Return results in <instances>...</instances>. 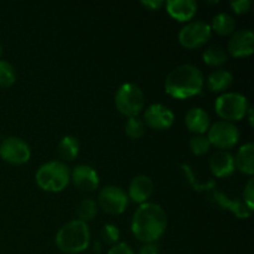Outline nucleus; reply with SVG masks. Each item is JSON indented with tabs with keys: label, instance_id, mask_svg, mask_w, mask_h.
I'll list each match as a JSON object with an SVG mask.
<instances>
[{
	"label": "nucleus",
	"instance_id": "nucleus-1",
	"mask_svg": "<svg viewBox=\"0 0 254 254\" xmlns=\"http://www.w3.org/2000/svg\"><path fill=\"white\" fill-rule=\"evenodd\" d=\"M166 213L160 205L154 202L141 203L131 220V232L144 243H155L166 230Z\"/></svg>",
	"mask_w": 254,
	"mask_h": 254
},
{
	"label": "nucleus",
	"instance_id": "nucleus-2",
	"mask_svg": "<svg viewBox=\"0 0 254 254\" xmlns=\"http://www.w3.org/2000/svg\"><path fill=\"white\" fill-rule=\"evenodd\" d=\"M203 74L193 64H180L169 72L165 78V91L175 99L197 96L203 88Z\"/></svg>",
	"mask_w": 254,
	"mask_h": 254
},
{
	"label": "nucleus",
	"instance_id": "nucleus-3",
	"mask_svg": "<svg viewBox=\"0 0 254 254\" xmlns=\"http://www.w3.org/2000/svg\"><path fill=\"white\" fill-rule=\"evenodd\" d=\"M91 241L88 225L79 220H73L62 226L57 232L55 242L62 253L78 254L86 251Z\"/></svg>",
	"mask_w": 254,
	"mask_h": 254
},
{
	"label": "nucleus",
	"instance_id": "nucleus-4",
	"mask_svg": "<svg viewBox=\"0 0 254 254\" xmlns=\"http://www.w3.org/2000/svg\"><path fill=\"white\" fill-rule=\"evenodd\" d=\"M36 184L47 192H60L64 190L71 180V173L62 161H49L42 164L36 171Z\"/></svg>",
	"mask_w": 254,
	"mask_h": 254
},
{
	"label": "nucleus",
	"instance_id": "nucleus-5",
	"mask_svg": "<svg viewBox=\"0 0 254 254\" xmlns=\"http://www.w3.org/2000/svg\"><path fill=\"white\" fill-rule=\"evenodd\" d=\"M114 103L119 113L123 116H127L128 118L138 117V114L144 109L145 96L140 87L128 82L118 88L114 97Z\"/></svg>",
	"mask_w": 254,
	"mask_h": 254
},
{
	"label": "nucleus",
	"instance_id": "nucleus-6",
	"mask_svg": "<svg viewBox=\"0 0 254 254\" xmlns=\"http://www.w3.org/2000/svg\"><path fill=\"white\" fill-rule=\"evenodd\" d=\"M248 108H250V104H248L247 98L243 94L235 93V92L221 94L215 102L217 116L223 121L231 122V123L245 118Z\"/></svg>",
	"mask_w": 254,
	"mask_h": 254
},
{
	"label": "nucleus",
	"instance_id": "nucleus-7",
	"mask_svg": "<svg viewBox=\"0 0 254 254\" xmlns=\"http://www.w3.org/2000/svg\"><path fill=\"white\" fill-rule=\"evenodd\" d=\"M207 131V139L211 145H215L216 148L225 151L227 149H232L238 143L241 136L237 127L226 121L215 122L211 124Z\"/></svg>",
	"mask_w": 254,
	"mask_h": 254
},
{
	"label": "nucleus",
	"instance_id": "nucleus-8",
	"mask_svg": "<svg viewBox=\"0 0 254 254\" xmlns=\"http://www.w3.org/2000/svg\"><path fill=\"white\" fill-rule=\"evenodd\" d=\"M210 25L205 21H191L179 32V42L186 50H196L207 44L211 37Z\"/></svg>",
	"mask_w": 254,
	"mask_h": 254
},
{
	"label": "nucleus",
	"instance_id": "nucleus-9",
	"mask_svg": "<svg viewBox=\"0 0 254 254\" xmlns=\"http://www.w3.org/2000/svg\"><path fill=\"white\" fill-rule=\"evenodd\" d=\"M129 198L126 191L116 185H108L98 195V205L109 215H121L128 207Z\"/></svg>",
	"mask_w": 254,
	"mask_h": 254
},
{
	"label": "nucleus",
	"instance_id": "nucleus-10",
	"mask_svg": "<svg viewBox=\"0 0 254 254\" xmlns=\"http://www.w3.org/2000/svg\"><path fill=\"white\" fill-rule=\"evenodd\" d=\"M0 158L12 165H21L31 158L29 144L17 136H9L0 144Z\"/></svg>",
	"mask_w": 254,
	"mask_h": 254
},
{
	"label": "nucleus",
	"instance_id": "nucleus-11",
	"mask_svg": "<svg viewBox=\"0 0 254 254\" xmlns=\"http://www.w3.org/2000/svg\"><path fill=\"white\" fill-rule=\"evenodd\" d=\"M175 116L173 111L166 106L155 103L149 106L144 113V123L156 130H165L174 124Z\"/></svg>",
	"mask_w": 254,
	"mask_h": 254
},
{
	"label": "nucleus",
	"instance_id": "nucleus-12",
	"mask_svg": "<svg viewBox=\"0 0 254 254\" xmlns=\"http://www.w3.org/2000/svg\"><path fill=\"white\" fill-rule=\"evenodd\" d=\"M254 49V35L251 30H238L231 36L227 45V54L241 59L252 55Z\"/></svg>",
	"mask_w": 254,
	"mask_h": 254
},
{
	"label": "nucleus",
	"instance_id": "nucleus-13",
	"mask_svg": "<svg viewBox=\"0 0 254 254\" xmlns=\"http://www.w3.org/2000/svg\"><path fill=\"white\" fill-rule=\"evenodd\" d=\"M71 180L77 189L84 192L94 191L99 186V176L92 166L81 164L71 173Z\"/></svg>",
	"mask_w": 254,
	"mask_h": 254
},
{
	"label": "nucleus",
	"instance_id": "nucleus-14",
	"mask_svg": "<svg viewBox=\"0 0 254 254\" xmlns=\"http://www.w3.org/2000/svg\"><path fill=\"white\" fill-rule=\"evenodd\" d=\"M154 192V183L149 176L139 175L131 180L128 190V198L133 202L145 203Z\"/></svg>",
	"mask_w": 254,
	"mask_h": 254
},
{
	"label": "nucleus",
	"instance_id": "nucleus-15",
	"mask_svg": "<svg viewBox=\"0 0 254 254\" xmlns=\"http://www.w3.org/2000/svg\"><path fill=\"white\" fill-rule=\"evenodd\" d=\"M168 14L180 22H186L195 16L197 2L193 0H169L165 2Z\"/></svg>",
	"mask_w": 254,
	"mask_h": 254
},
{
	"label": "nucleus",
	"instance_id": "nucleus-16",
	"mask_svg": "<svg viewBox=\"0 0 254 254\" xmlns=\"http://www.w3.org/2000/svg\"><path fill=\"white\" fill-rule=\"evenodd\" d=\"M210 169L216 178H228L236 170L235 158L228 151H216L210 159Z\"/></svg>",
	"mask_w": 254,
	"mask_h": 254
},
{
	"label": "nucleus",
	"instance_id": "nucleus-17",
	"mask_svg": "<svg viewBox=\"0 0 254 254\" xmlns=\"http://www.w3.org/2000/svg\"><path fill=\"white\" fill-rule=\"evenodd\" d=\"M185 126L191 133H195L197 135H202L203 133L208 130L211 126V119L207 112L200 107L191 108L186 113Z\"/></svg>",
	"mask_w": 254,
	"mask_h": 254
},
{
	"label": "nucleus",
	"instance_id": "nucleus-18",
	"mask_svg": "<svg viewBox=\"0 0 254 254\" xmlns=\"http://www.w3.org/2000/svg\"><path fill=\"white\" fill-rule=\"evenodd\" d=\"M236 169L241 171L245 175L252 176L254 173V144L251 143L245 144L238 149L235 158Z\"/></svg>",
	"mask_w": 254,
	"mask_h": 254
},
{
	"label": "nucleus",
	"instance_id": "nucleus-19",
	"mask_svg": "<svg viewBox=\"0 0 254 254\" xmlns=\"http://www.w3.org/2000/svg\"><path fill=\"white\" fill-rule=\"evenodd\" d=\"M232 82L233 76L230 71H226V69H216V71H213L207 77L206 84H207V88L211 92L220 93V92H225L226 89L230 88Z\"/></svg>",
	"mask_w": 254,
	"mask_h": 254
},
{
	"label": "nucleus",
	"instance_id": "nucleus-20",
	"mask_svg": "<svg viewBox=\"0 0 254 254\" xmlns=\"http://www.w3.org/2000/svg\"><path fill=\"white\" fill-rule=\"evenodd\" d=\"M213 200L222 208H227L231 212L235 213L238 218H248L251 216V211L246 207L245 203H242L241 201L230 200L223 193L215 192L213 193Z\"/></svg>",
	"mask_w": 254,
	"mask_h": 254
},
{
	"label": "nucleus",
	"instance_id": "nucleus-21",
	"mask_svg": "<svg viewBox=\"0 0 254 254\" xmlns=\"http://www.w3.org/2000/svg\"><path fill=\"white\" fill-rule=\"evenodd\" d=\"M59 156L64 161H72L79 153V143L74 136L66 135L61 139L57 146Z\"/></svg>",
	"mask_w": 254,
	"mask_h": 254
},
{
	"label": "nucleus",
	"instance_id": "nucleus-22",
	"mask_svg": "<svg viewBox=\"0 0 254 254\" xmlns=\"http://www.w3.org/2000/svg\"><path fill=\"white\" fill-rule=\"evenodd\" d=\"M210 27L216 34L221 35V36H227V35H232L235 32L236 21L231 15L221 12L213 17Z\"/></svg>",
	"mask_w": 254,
	"mask_h": 254
},
{
	"label": "nucleus",
	"instance_id": "nucleus-23",
	"mask_svg": "<svg viewBox=\"0 0 254 254\" xmlns=\"http://www.w3.org/2000/svg\"><path fill=\"white\" fill-rule=\"evenodd\" d=\"M203 62L208 66L217 67L226 64L228 60V54L223 47L221 46H211L205 50L202 54Z\"/></svg>",
	"mask_w": 254,
	"mask_h": 254
},
{
	"label": "nucleus",
	"instance_id": "nucleus-24",
	"mask_svg": "<svg viewBox=\"0 0 254 254\" xmlns=\"http://www.w3.org/2000/svg\"><path fill=\"white\" fill-rule=\"evenodd\" d=\"M98 212V206H97L96 201L92 198H84L78 203L76 208V215L79 221L87 223L89 221L93 220Z\"/></svg>",
	"mask_w": 254,
	"mask_h": 254
},
{
	"label": "nucleus",
	"instance_id": "nucleus-25",
	"mask_svg": "<svg viewBox=\"0 0 254 254\" xmlns=\"http://www.w3.org/2000/svg\"><path fill=\"white\" fill-rule=\"evenodd\" d=\"M146 126L143 119H139L138 117H131L128 118L124 126V131L130 139H139L145 134Z\"/></svg>",
	"mask_w": 254,
	"mask_h": 254
},
{
	"label": "nucleus",
	"instance_id": "nucleus-26",
	"mask_svg": "<svg viewBox=\"0 0 254 254\" xmlns=\"http://www.w3.org/2000/svg\"><path fill=\"white\" fill-rule=\"evenodd\" d=\"M16 82V71L10 62L0 60V87L7 88Z\"/></svg>",
	"mask_w": 254,
	"mask_h": 254
},
{
	"label": "nucleus",
	"instance_id": "nucleus-27",
	"mask_svg": "<svg viewBox=\"0 0 254 254\" xmlns=\"http://www.w3.org/2000/svg\"><path fill=\"white\" fill-rule=\"evenodd\" d=\"M211 148V144L208 141L207 136L203 135H196L193 138H191L190 140V150L193 155L201 156L205 155L206 153H208Z\"/></svg>",
	"mask_w": 254,
	"mask_h": 254
},
{
	"label": "nucleus",
	"instance_id": "nucleus-28",
	"mask_svg": "<svg viewBox=\"0 0 254 254\" xmlns=\"http://www.w3.org/2000/svg\"><path fill=\"white\" fill-rule=\"evenodd\" d=\"M101 237L103 242L107 245H117L121 238V232H119L118 227L114 225H106L101 231Z\"/></svg>",
	"mask_w": 254,
	"mask_h": 254
},
{
	"label": "nucleus",
	"instance_id": "nucleus-29",
	"mask_svg": "<svg viewBox=\"0 0 254 254\" xmlns=\"http://www.w3.org/2000/svg\"><path fill=\"white\" fill-rule=\"evenodd\" d=\"M243 197H245V205L248 210L252 212L254 208V179L251 178L247 181L243 190Z\"/></svg>",
	"mask_w": 254,
	"mask_h": 254
},
{
	"label": "nucleus",
	"instance_id": "nucleus-30",
	"mask_svg": "<svg viewBox=\"0 0 254 254\" xmlns=\"http://www.w3.org/2000/svg\"><path fill=\"white\" fill-rule=\"evenodd\" d=\"M251 6H252L251 0H236V1L231 2V9L238 15L246 14V12L250 11Z\"/></svg>",
	"mask_w": 254,
	"mask_h": 254
},
{
	"label": "nucleus",
	"instance_id": "nucleus-31",
	"mask_svg": "<svg viewBox=\"0 0 254 254\" xmlns=\"http://www.w3.org/2000/svg\"><path fill=\"white\" fill-rule=\"evenodd\" d=\"M108 254H134V251L127 243H117L109 250Z\"/></svg>",
	"mask_w": 254,
	"mask_h": 254
},
{
	"label": "nucleus",
	"instance_id": "nucleus-32",
	"mask_svg": "<svg viewBox=\"0 0 254 254\" xmlns=\"http://www.w3.org/2000/svg\"><path fill=\"white\" fill-rule=\"evenodd\" d=\"M140 4L150 11H154V10H159L161 6H164L165 2L161 1V0H143Z\"/></svg>",
	"mask_w": 254,
	"mask_h": 254
},
{
	"label": "nucleus",
	"instance_id": "nucleus-33",
	"mask_svg": "<svg viewBox=\"0 0 254 254\" xmlns=\"http://www.w3.org/2000/svg\"><path fill=\"white\" fill-rule=\"evenodd\" d=\"M139 254H160V250L156 243H144L139 251Z\"/></svg>",
	"mask_w": 254,
	"mask_h": 254
},
{
	"label": "nucleus",
	"instance_id": "nucleus-34",
	"mask_svg": "<svg viewBox=\"0 0 254 254\" xmlns=\"http://www.w3.org/2000/svg\"><path fill=\"white\" fill-rule=\"evenodd\" d=\"M248 116V119H250V123H251V126L253 127V109L251 108H248V111H247V114H246V117Z\"/></svg>",
	"mask_w": 254,
	"mask_h": 254
},
{
	"label": "nucleus",
	"instance_id": "nucleus-35",
	"mask_svg": "<svg viewBox=\"0 0 254 254\" xmlns=\"http://www.w3.org/2000/svg\"><path fill=\"white\" fill-rule=\"evenodd\" d=\"M1 55H2V46L1 44H0V57H1Z\"/></svg>",
	"mask_w": 254,
	"mask_h": 254
}]
</instances>
